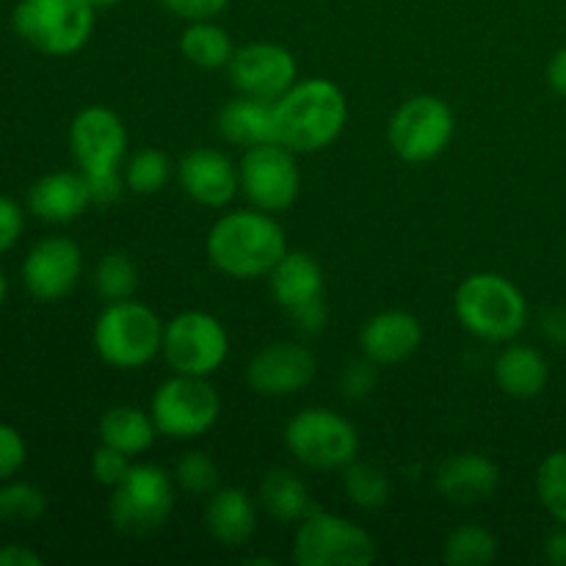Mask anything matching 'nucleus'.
Instances as JSON below:
<instances>
[{"label":"nucleus","mask_w":566,"mask_h":566,"mask_svg":"<svg viewBox=\"0 0 566 566\" xmlns=\"http://www.w3.org/2000/svg\"><path fill=\"white\" fill-rule=\"evenodd\" d=\"M287 252L285 230L265 210H232L208 232V258L221 274L235 280L269 276Z\"/></svg>","instance_id":"f257e3e1"},{"label":"nucleus","mask_w":566,"mask_h":566,"mask_svg":"<svg viewBox=\"0 0 566 566\" xmlns=\"http://www.w3.org/2000/svg\"><path fill=\"white\" fill-rule=\"evenodd\" d=\"M453 313L470 335L486 343H509L528 324V302L509 276L479 271L462 280L453 296Z\"/></svg>","instance_id":"7ed1b4c3"},{"label":"nucleus","mask_w":566,"mask_h":566,"mask_svg":"<svg viewBox=\"0 0 566 566\" xmlns=\"http://www.w3.org/2000/svg\"><path fill=\"white\" fill-rule=\"evenodd\" d=\"M6 291H9V285H6V274H3V269H0V307H3V302H6Z\"/></svg>","instance_id":"49530a36"},{"label":"nucleus","mask_w":566,"mask_h":566,"mask_svg":"<svg viewBox=\"0 0 566 566\" xmlns=\"http://www.w3.org/2000/svg\"><path fill=\"white\" fill-rule=\"evenodd\" d=\"M542 332L551 337L553 343H566V310H551L542 318Z\"/></svg>","instance_id":"37998d69"},{"label":"nucleus","mask_w":566,"mask_h":566,"mask_svg":"<svg viewBox=\"0 0 566 566\" xmlns=\"http://www.w3.org/2000/svg\"><path fill=\"white\" fill-rule=\"evenodd\" d=\"M88 191H92V202L111 205L122 197V188L127 186L122 171H108V175H92L86 177Z\"/></svg>","instance_id":"58836bf2"},{"label":"nucleus","mask_w":566,"mask_h":566,"mask_svg":"<svg viewBox=\"0 0 566 566\" xmlns=\"http://www.w3.org/2000/svg\"><path fill=\"white\" fill-rule=\"evenodd\" d=\"M285 446L313 470H343L357 459L359 434L343 415L310 407L293 415L285 426Z\"/></svg>","instance_id":"1a4fd4ad"},{"label":"nucleus","mask_w":566,"mask_h":566,"mask_svg":"<svg viewBox=\"0 0 566 566\" xmlns=\"http://www.w3.org/2000/svg\"><path fill=\"white\" fill-rule=\"evenodd\" d=\"M160 3H164L171 14L180 17V20L199 22L219 17L230 0H160Z\"/></svg>","instance_id":"4c0bfd02"},{"label":"nucleus","mask_w":566,"mask_h":566,"mask_svg":"<svg viewBox=\"0 0 566 566\" xmlns=\"http://www.w3.org/2000/svg\"><path fill=\"white\" fill-rule=\"evenodd\" d=\"M92 205V191L83 171H50L28 191V210L48 224H70Z\"/></svg>","instance_id":"412c9836"},{"label":"nucleus","mask_w":566,"mask_h":566,"mask_svg":"<svg viewBox=\"0 0 566 566\" xmlns=\"http://www.w3.org/2000/svg\"><path fill=\"white\" fill-rule=\"evenodd\" d=\"M83 252L72 238L50 235L31 247L22 260V285L36 302H61L77 287Z\"/></svg>","instance_id":"dca6fc26"},{"label":"nucleus","mask_w":566,"mask_h":566,"mask_svg":"<svg viewBox=\"0 0 566 566\" xmlns=\"http://www.w3.org/2000/svg\"><path fill=\"white\" fill-rule=\"evenodd\" d=\"M448 566H490L497 558V539L481 525H459L442 547Z\"/></svg>","instance_id":"c85d7f7f"},{"label":"nucleus","mask_w":566,"mask_h":566,"mask_svg":"<svg viewBox=\"0 0 566 566\" xmlns=\"http://www.w3.org/2000/svg\"><path fill=\"white\" fill-rule=\"evenodd\" d=\"M423 340V326L412 313L403 310H387L374 315L359 332V348L365 359L374 365H398L407 363Z\"/></svg>","instance_id":"aec40b11"},{"label":"nucleus","mask_w":566,"mask_h":566,"mask_svg":"<svg viewBox=\"0 0 566 566\" xmlns=\"http://www.w3.org/2000/svg\"><path fill=\"white\" fill-rule=\"evenodd\" d=\"M138 285V274L133 260L125 252H108L94 269V287L105 302H125L133 298Z\"/></svg>","instance_id":"2f4dec72"},{"label":"nucleus","mask_w":566,"mask_h":566,"mask_svg":"<svg viewBox=\"0 0 566 566\" xmlns=\"http://www.w3.org/2000/svg\"><path fill=\"white\" fill-rule=\"evenodd\" d=\"M260 506L276 523H302L313 512L310 490L296 473L285 468H276L265 473L260 484Z\"/></svg>","instance_id":"a878e982"},{"label":"nucleus","mask_w":566,"mask_h":566,"mask_svg":"<svg viewBox=\"0 0 566 566\" xmlns=\"http://www.w3.org/2000/svg\"><path fill=\"white\" fill-rule=\"evenodd\" d=\"M495 381L506 396L528 401L545 392L547 381H551V365H547L545 354L534 346H514L503 348L495 359Z\"/></svg>","instance_id":"b1692460"},{"label":"nucleus","mask_w":566,"mask_h":566,"mask_svg":"<svg viewBox=\"0 0 566 566\" xmlns=\"http://www.w3.org/2000/svg\"><path fill=\"white\" fill-rule=\"evenodd\" d=\"M545 556H547V562H551V564L566 566V525H562L556 534L547 536Z\"/></svg>","instance_id":"c03bdc74"},{"label":"nucleus","mask_w":566,"mask_h":566,"mask_svg":"<svg viewBox=\"0 0 566 566\" xmlns=\"http://www.w3.org/2000/svg\"><path fill=\"white\" fill-rule=\"evenodd\" d=\"M536 495L553 520L566 525V451H553L536 470Z\"/></svg>","instance_id":"473e14b6"},{"label":"nucleus","mask_w":566,"mask_h":566,"mask_svg":"<svg viewBox=\"0 0 566 566\" xmlns=\"http://www.w3.org/2000/svg\"><path fill=\"white\" fill-rule=\"evenodd\" d=\"M160 354L175 374L213 376L230 354V335L216 315L188 310L164 326Z\"/></svg>","instance_id":"9b49d317"},{"label":"nucleus","mask_w":566,"mask_h":566,"mask_svg":"<svg viewBox=\"0 0 566 566\" xmlns=\"http://www.w3.org/2000/svg\"><path fill=\"white\" fill-rule=\"evenodd\" d=\"M547 83L553 86V92L566 97V48L558 50L547 64Z\"/></svg>","instance_id":"79ce46f5"},{"label":"nucleus","mask_w":566,"mask_h":566,"mask_svg":"<svg viewBox=\"0 0 566 566\" xmlns=\"http://www.w3.org/2000/svg\"><path fill=\"white\" fill-rule=\"evenodd\" d=\"M25 230V213L11 197L0 193V254L9 252Z\"/></svg>","instance_id":"e433bc0d"},{"label":"nucleus","mask_w":566,"mask_h":566,"mask_svg":"<svg viewBox=\"0 0 566 566\" xmlns=\"http://www.w3.org/2000/svg\"><path fill=\"white\" fill-rule=\"evenodd\" d=\"M169 177L171 160L166 158V153H160L155 147L138 149L136 155H130V160L125 166L127 188L133 193H138V197H153V193L164 191Z\"/></svg>","instance_id":"7c9ffc66"},{"label":"nucleus","mask_w":566,"mask_h":566,"mask_svg":"<svg viewBox=\"0 0 566 566\" xmlns=\"http://www.w3.org/2000/svg\"><path fill=\"white\" fill-rule=\"evenodd\" d=\"M70 147L83 175H108L122 169L127 155V130L114 111L88 105L72 119Z\"/></svg>","instance_id":"2eb2a0df"},{"label":"nucleus","mask_w":566,"mask_h":566,"mask_svg":"<svg viewBox=\"0 0 566 566\" xmlns=\"http://www.w3.org/2000/svg\"><path fill=\"white\" fill-rule=\"evenodd\" d=\"M313 352L302 343H271L249 359L247 381L254 392L269 398L293 396L315 379Z\"/></svg>","instance_id":"f3484780"},{"label":"nucleus","mask_w":566,"mask_h":566,"mask_svg":"<svg viewBox=\"0 0 566 566\" xmlns=\"http://www.w3.org/2000/svg\"><path fill=\"white\" fill-rule=\"evenodd\" d=\"M149 415L169 440H197L219 423L221 398L208 376L175 374L155 390Z\"/></svg>","instance_id":"6e6552de"},{"label":"nucleus","mask_w":566,"mask_h":566,"mask_svg":"<svg viewBox=\"0 0 566 566\" xmlns=\"http://www.w3.org/2000/svg\"><path fill=\"white\" fill-rule=\"evenodd\" d=\"M44 558L36 551H31L28 545H11L0 547V566H42Z\"/></svg>","instance_id":"ea45409f"},{"label":"nucleus","mask_w":566,"mask_h":566,"mask_svg":"<svg viewBox=\"0 0 566 566\" xmlns=\"http://www.w3.org/2000/svg\"><path fill=\"white\" fill-rule=\"evenodd\" d=\"M177 180L188 199L205 208H224L241 191V171L224 153L210 147H197L182 155L177 166Z\"/></svg>","instance_id":"a211bd4d"},{"label":"nucleus","mask_w":566,"mask_h":566,"mask_svg":"<svg viewBox=\"0 0 566 566\" xmlns=\"http://www.w3.org/2000/svg\"><path fill=\"white\" fill-rule=\"evenodd\" d=\"M376 558V539L343 514L313 509L293 536L298 566H368Z\"/></svg>","instance_id":"423d86ee"},{"label":"nucleus","mask_w":566,"mask_h":566,"mask_svg":"<svg viewBox=\"0 0 566 566\" xmlns=\"http://www.w3.org/2000/svg\"><path fill=\"white\" fill-rule=\"evenodd\" d=\"M221 136L238 147H260L276 142V111L271 99L238 94L216 116Z\"/></svg>","instance_id":"4be33fe9"},{"label":"nucleus","mask_w":566,"mask_h":566,"mask_svg":"<svg viewBox=\"0 0 566 566\" xmlns=\"http://www.w3.org/2000/svg\"><path fill=\"white\" fill-rule=\"evenodd\" d=\"M276 142L293 153H321L343 133L348 119L346 94L326 77L296 81L274 103Z\"/></svg>","instance_id":"f03ea898"},{"label":"nucleus","mask_w":566,"mask_h":566,"mask_svg":"<svg viewBox=\"0 0 566 566\" xmlns=\"http://www.w3.org/2000/svg\"><path fill=\"white\" fill-rule=\"evenodd\" d=\"M453 127L457 119L446 99L434 94H418L392 114L387 125V142L398 158L409 164H426L446 153L453 138Z\"/></svg>","instance_id":"9d476101"},{"label":"nucleus","mask_w":566,"mask_h":566,"mask_svg":"<svg viewBox=\"0 0 566 566\" xmlns=\"http://www.w3.org/2000/svg\"><path fill=\"white\" fill-rule=\"evenodd\" d=\"M48 512V497L28 481H0V523L31 525Z\"/></svg>","instance_id":"c756f323"},{"label":"nucleus","mask_w":566,"mask_h":566,"mask_svg":"<svg viewBox=\"0 0 566 566\" xmlns=\"http://www.w3.org/2000/svg\"><path fill=\"white\" fill-rule=\"evenodd\" d=\"M88 3H92L94 9H111V6L122 3V0H88Z\"/></svg>","instance_id":"a18cd8bd"},{"label":"nucleus","mask_w":566,"mask_h":566,"mask_svg":"<svg viewBox=\"0 0 566 566\" xmlns=\"http://www.w3.org/2000/svg\"><path fill=\"white\" fill-rule=\"evenodd\" d=\"M227 75L238 94L276 103L296 83L298 66L291 50L282 44L249 42L232 53Z\"/></svg>","instance_id":"4468645a"},{"label":"nucleus","mask_w":566,"mask_h":566,"mask_svg":"<svg viewBox=\"0 0 566 566\" xmlns=\"http://www.w3.org/2000/svg\"><path fill=\"white\" fill-rule=\"evenodd\" d=\"M437 492L453 506H479L501 486V470L484 453H457L437 470Z\"/></svg>","instance_id":"6ab92c4d"},{"label":"nucleus","mask_w":566,"mask_h":566,"mask_svg":"<svg viewBox=\"0 0 566 566\" xmlns=\"http://www.w3.org/2000/svg\"><path fill=\"white\" fill-rule=\"evenodd\" d=\"M94 11L88 0H20L11 11V28L39 53L72 55L92 39Z\"/></svg>","instance_id":"39448f33"},{"label":"nucleus","mask_w":566,"mask_h":566,"mask_svg":"<svg viewBox=\"0 0 566 566\" xmlns=\"http://www.w3.org/2000/svg\"><path fill=\"white\" fill-rule=\"evenodd\" d=\"M374 363H365V365H352L343 376V387H346V396H363V392L370 390L374 385V374H370Z\"/></svg>","instance_id":"a19ab883"},{"label":"nucleus","mask_w":566,"mask_h":566,"mask_svg":"<svg viewBox=\"0 0 566 566\" xmlns=\"http://www.w3.org/2000/svg\"><path fill=\"white\" fill-rule=\"evenodd\" d=\"M241 191L249 202L265 213L287 210L298 197L302 188V171H298L296 153L285 144L271 142L260 147H249L241 166Z\"/></svg>","instance_id":"f8f14e48"},{"label":"nucleus","mask_w":566,"mask_h":566,"mask_svg":"<svg viewBox=\"0 0 566 566\" xmlns=\"http://www.w3.org/2000/svg\"><path fill=\"white\" fill-rule=\"evenodd\" d=\"M164 321L142 302H108L94 321V348L111 368L138 370L164 348Z\"/></svg>","instance_id":"20e7f679"},{"label":"nucleus","mask_w":566,"mask_h":566,"mask_svg":"<svg viewBox=\"0 0 566 566\" xmlns=\"http://www.w3.org/2000/svg\"><path fill=\"white\" fill-rule=\"evenodd\" d=\"M180 50L199 70H221V66L230 64L232 53H235L230 33L221 25H216L213 20L191 22L182 31Z\"/></svg>","instance_id":"bb28decb"},{"label":"nucleus","mask_w":566,"mask_h":566,"mask_svg":"<svg viewBox=\"0 0 566 566\" xmlns=\"http://www.w3.org/2000/svg\"><path fill=\"white\" fill-rule=\"evenodd\" d=\"M271 296L304 332H318L326 318L324 271L304 252H285L269 274Z\"/></svg>","instance_id":"ddd939ff"},{"label":"nucleus","mask_w":566,"mask_h":566,"mask_svg":"<svg viewBox=\"0 0 566 566\" xmlns=\"http://www.w3.org/2000/svg\"><path fill=\"white\" fill-rule=\"evenodd\" d=\"M177 486H182L191 495H208L219 486V464L202 451H188L175 468Z\"/></svg>","instance_id":"72a5a7b5"},{"label":"nucleus","mask_w":566,"mask_h":566,"mask_svg":"<svg viewBox=\"0 0 566 566\" xmlns=\"http://www.w3.org/2000/svg\"><path fill=\"white\" fill-rule=\"evenodd\" d=\"M205 528L224 547L247 545L258 531V506L243 490H216L205 509Z\"/></svg>","instance_id":"5701e85b"},{"label":"nucleus","mask_w":566,"mask_h":566,"mask_svg":"<svg viewBox=\"0 0 566 566\" xmlns=\"http://www.w3.org/2000/svg\"><path fill=\"white\" fill-rule=\"evenodd\" d=\"M25 457L28 448L20 431L9 423H0V481L14 479L25 464Z\"/></svg>","instance_id":"c9c22d12"},{"label":"nucleus","mask_w":566,"mask_h":566,"mask_svg":"<svg viewBox=\"0 0 566 566\" xmlns=\"http://www.w3.org/2000/svg\"><path fill=\"white\" fill-rule=\"evenodd\" d=\"M97 434L103 446L116 448V451L127 453V457H142L153 448L155 437L160 434L155 426L153 415L142 412L136 407H111L108 412L99 418Z\"/></svg>","instance_id":"393cba45"},{"label":"nucleus","mask_w":566,"mask_h":566,"mask_svg":"<svg viewBox=\"0 0 566 566\" xmlns=\"http://www.w3.org/2000/svg\"><path fill=\"white\" fill-rule=\"evenodd\" d=\"M133 457H127V453L116 451V448L111 446H103L99 442V448L94 451L92 457V475L94 481H97L99 486H108V490H114L116 484H122V479H125L127 473H130Z\"/></svg>","instance_id":"f704fd0d"},{"label":"nucleus","mask_w":566,"mask_h":566,"mask_svg":"<svg viewBox=\"0 0 566 566\" xmlns=\"http://www.w3.org/2000/svg\"><path fill=\"white\" fill-rule=\"evenodd\" d=\"M343 492L348 501L363 512H376L390 501V479L381 468L354 459L348 468H343Z\"/></svg>","instance_id":"cd10ccee"},{"label":"nucleus","mask_w":566,"mask_h":566,"mask_svg":"<svg viewBox=\"0 0 566 566\" xmlns=\"http://www.w3.org/2000/svg\"><path fill=\"white\" fill-rule=\"evenodd\" d=\"M175 475L158 464H133L108 501L114 528L127 536H147L164 528L175 512Z\"/></svg>","instance_id":"0eeeda50"}]
</instances>
